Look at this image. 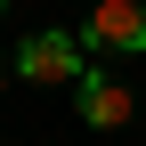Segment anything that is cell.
<instances>
[{"label":"cell","mask_w":146,"mask_h":146,"mask_svg":"<svg viewBox=\"0 0 146 146\" xmlns=\"http://www.w3.org/2000/svg\"><path fill=\"white\" fill-rule=\"evenodd\" d=\"M16 73H25L33 89H81L89 81V41L81 33H33V41L16 49Z\"/></svg>","instance_id":"1"},{"label":"cell","mask_w":146,"mask_h":146,"mask_svg":"<svg viewBox=\"0 0 146 146\" xmlns=\"http://www.w3.org/2000/svg\"><path fill=\"white\" fill-rule=\"evenodd\" d=\"M81 41H89V49H122V57H138V49H146V0H98L89 25H81Z\"/></svg>","instance_id":"2"},{"label":"cell","mask_w":146,"mask_h":146,"mask_svg":"<svg viewBox=\"0 0 146 146\" xmlns=\"http://www.w3.org/2000/svg\"><path fill=\"white\" fill-rule=\"evenodd\" d=\"M130 89H122V81H106V73H89V81H81V122H89V130H122V122H130Z\"/></svg>","instance_id":"3"},{"label":"cell","mask_w":146,"mask_h":146,"mask_svg":"<svg viewBox=\"0 0 146 146\" xmlns=\"http://www.w3.org/2000/svg\"><path fill=\"white\" fill-rule=\"evenodd\" d=\"M8 73H16V65H0V89H8Z\"/></svg>","instance_id":"4"},{"label":"cell","mask_w":146,"mask_h":146,"mask_svg":"<svg viewBox=\"0 0 146 146\" xmlns=\"http://www.w3.org/2000/svg\"><path fill=\"white\" fill-rule=\"evenodd\" d=\"M0 8H8V0H0Z\"/></svg>","instance_id":"5"}]
</instances>
